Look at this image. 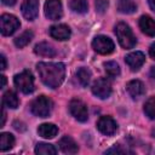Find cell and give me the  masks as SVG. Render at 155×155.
I'll return each mask as SVG.
<instances>
[{"instance_id":"obj_32","label":"cell","mask_w":155,"mask_h":155,"mask_svg":"<svg viewBox=\"0 0 155 155\" xmlns=\"http://www.w3.org/2000/svg\"><path fill=\"white\" fill-rule=\"evenodd\" d=\"M1 1H2L4 5H7V6H12L16 2V0H1Z\"/></svg>"},{"instance_id":"obj_15","label":"cell","mask_w":155,"mask_h":155,"mask_svg":"<svg viewBox=\"0 0 155 155\" xmlns=\"http://www.w3.org/2000/svg\"><path fill=\"white\" fill-rule=\"evenodd\" d=\"M59 149L64 153V154H76L78 150H79V147L78 144L75 143V140L69 137V136H64L63 138L59 139Z\"/></svg>"},{"instance_id":"obj_23","label":"cell","mask_w":155,"mask_h":155,"mask_svg":"<svg viewBox=\"0 0 155 155\" xmlns=\"http://www.w3.org/2000/svg\"><path fill=\"white\" fill-rule=\"evenodd\" d=\"M33 36H34L33 31H30V30H25V31H23L19 36H17V38L15 39V45H16L18 48H22V47L27 46V45L31 41Z\"/></svg>"},{"instance_id":"obj_31","label":"cell","mask_w":155,"mask_h":155,"mask_svg":"<svg viewBox=\"0 0 155 155\" xmlns=\"http://www.w3.org/2000/svg\"><path fill=\"white\" fill-rule=\"evenodd\" d=\"M0 59H1V70H4V69L6 68V58H5L4 54H1Z\"/></svg>"},{"instance_id":"obj_22","label":"cell","mask_w":155,"mask_h":155,"mask_svg":"<svg viewBox=\"0 0 155 155\" xmlns=\"http://www.w3.org/2000/svg\"><path fill=\"white\" fill-rule=\"evenodd\" d=\"M76 79L82 87H87L91 81V71L87 68H80L76 71Z\"/></svg>"},{"instance_id":"obj_27","label":"cell","mask_w":155,"mask_h":155,"mask_svg":"<svg viewBox=\"0 0 155 155\" xmlns=\"http://www.w3.org/2000/svg\"><path fill=\"white\" fill-rule=\"evenodd\" d=\"M104 69H105V73L110 76V78H116L119 74H120V67L116 62L114 61H109V62H105L104 63Z\"/></svg>"},{"instance_id":"obj_25","label":"cell","mask_w":155,"mask_h":155,"mask_svg":"<svg viewBox=\"0 0 155 155\" xmlns=\"http://www.w3.org/2000/svg\"><path fill=\"white\" fill-rule=\"evenodd\" d=\"M69 7L76 13H86L88 10L87 0H70Z\"/></svg>"},{"instance_id":"obj_12","label":"cell","mask_w":155,"mask_h":155,"mask_svg":"<svg viewBox=\"0 0 155 155\" xmlns=\"http://www.w3.org/2000/svg\"><path fill=\"white\" fill-rule=\"evenodd\" d=\"M125 62L126 64L131 68V70H138L145 62V56L143 52L140 51H134V52H131L128 53L126 57H125Z\"/></svg>"},{"instance_id":"obj_6","label":"cell","mask_w":155,"mask_h":155,"mask_svg":"<svg viewBox=\"0 0 155 155\" xmlns=\"http://www.w3.org/2000/svg\"><path fill=\"white\" fill-rule=\"evenodd\" d=\"M92 47L99 54H110L114 51L115 45L110 38L105 35H97L92 41Z\"/></svg>"},{"instance_id":"obj_29","label":"cell","mask_w":155,"mask_h":155,"mask_svg":"<svg viewBox=\"0 0 155 155\" xmlns=\"http://www.w3.org/2000/svg\"><path fill=\"white\" fill-rule=\"evenodd\" d=\"M105 153H107V154H110V153H119V154H122V153H126V150H124V149H120L119 147H113V148L108 149Z\"/></svg>"},{"instance_id":"obj_19","label":"cell","mask_w":155,"mask_h":155,"mask_svg":"<svg viewBox=\"0 0 155 155\" xmlns=\"http://www.w3.org/2000/svg\"><path fill=\"white\" fill-rule=\"evenodd\" d=\"M2 104L6 108L10 109H16L19 105V99L17 97V94L13 91H7L4 93L2 96Z\"/></svg>"},{"instance_id":"obj_28","label":"cell","mask_w":155,"mask_h":155,"mask_svg":"<svg viewBox=\"0 0 155 155\" xmlns=\"http://www.w3.org/2000/svg\"><path fill=\"white\" fill-rule=\"evenodd\" d=\"M108 7V0H97L96 1V8L99 13H103Z\"/></svg>"},{"instance_id":"obj_14","label":"cell","mask_w":155,"mask_h":155,"mask_svg":"<svg viewBox=\"0 0 155 155\" xmlns=\"http://www.w3.org/2000/svg\"><path fill=\"white\" fill-rule=\"evenodd\" d=\"M126 90H127L128 94H130L133 99H137V98H139L140 96H143V94L145 93L144 84H143L140 80H131V81L127 84Z\"/></svg>"},{"instance_id":"obj_30","label":"cell","mask_w":155,"mask_h":155,"mask_svg":"<svg viewBox=\"0 0 155 155\" xmlns=\"http://www.w3.org/2000/svg\"><path fill=\"white\" fill-rule=\"evenodd\" d=\"M149 54H150V57L153 59H155V42H153L150 45V47H149Z\"/></svg>"},{"instance_id":"obj_8","label":"cell","mask_w":155,"mask_h":155,"mask_svg":"<svg viewBox=\"0 0 155 155\" xmlns=\"http://www.w3.org/2000/svg\"><path fill=\"white\" fill-rule=\"evenodd\" d=\"M92 93L99 99H107L111 94V84L105 78L97 79L92 85Z\"/></svg>"},{"instance_id":"obj_21","label":"cell","mask_w":155,"mask_h":155,"mask_svg":"<svg viewBox=\"0 0 155 155\" xmlns=\"http://www.w3.org/2000/svg\"><path fill=\"white\" fill-rule=\"evenodd\" d=\"M117 8L121 13H133L137 10V5L134 0H119Z\"/></svg>"},{"instance_id":"obj_11","label":"cell","mask_w":155,"mask_h":155,"mask_svg":"<svg viewBox=\"0 0 155 155\" xmlns=\"http://www.w3.org/2000/svg\"><path fill=\"white\" fill-rule=\"evenodd\" d=\"M21 11L25 19L34 21L39 15V0H23Z\"/></svg>"},{"instance_id":"obj_33","label":"cell","mask_w":155,"mask_h":155,"mask_svg":"<svg viewBox=\"0 0 155 155\" xmlns=\"http://www.w3.org/2000/svg\"><path fill=\"white\" fill-rule=\"evenodd\" d=\"M148 4L153 11H155V0H148Z\"/></svg>"},{"instance_id":"obj_16","label":"cell","mask_w":155,"mask_h":155,"mask_svg":"<svg viewBox=\"0 0 155 155\" xmlns=\"http://www.w3.org/2000/svg\"><path fill=\"white\" fill-rule=\"evenodd\" d=\"M139 28L148 36H155V19L150 16H142L139 18Z\"/></svg>"},{"instance_id":"obj_5","label":"cell","mask_w":155,"mask_h":155,"mask_svg":"<svg viewBox=\"0 0 155 155\" xmlns=\"http://www.w3.org/2000/svg\"><path fill=\"white\" fill-rule=\"evenodd\" d=\"M19 27H21V23L16 16L10 13H4L0 17V30L4 36L12 35Z\"/></svg>"},{"instance_id":"obj_1","label":"cell","mask_w":155,"mask_h":155,"mask_svg":"<svg viewBox=\"0 0 155 155\" xmlns=\"http://www.w3.org/2000/svg\"><path fill=\"white\" fill-rule=\"evenodd\" d=\"M36 69L41 81L50 88H58L65 78V67L63 63L40 62Z\"/></svg>"},{"instance_id":"obj_17","label":"cell","mask_w":155,"mask_h":155,"mask_svg":"<svg viewBox=\"0 0 155 155\" xmlns=\"http://www.w3.org/2000/svg\"><path fill=\"white\" fill-rule=\"evenodd\" d=\"M38 133L39 136H41L42 138H46V139H51V138H54L58 133V128L54 124H41L39 127H38Z\"/></svg>"},{"instance_id":"obj_20","label":"cell","mask_w":155,"mask_h":155,"mask_svg":"<svg viewBox=\"0 0 155 155\" xmlns=\"http://www.w3.org/2000/svg\"><path fill=\"white\" fill-rule=\"evenodd\" d=\"M15 145V137L8 132H2L0 134V150L6 151L10 150Z\"/></svg>"},{"instance_id":"obj_2","label":"cell","mask_w":155,"mask_h":155,"mask_svg":"<svg viewBox=\"0 0 155 155\" xmlns=\"http://www.w3.org/2000/svg\"><path fill=\"white\" fill-rule=\"evenodd\" d=\"M115 35L117 38V41H119L120 46L126 48V50L134 47L136 44H137V39H136L132 29L130 28L128 24H126L124 22H120V23L116 24Z\"/></svg>"},{"instance_id":"obj_34","label":"cell","mask_w":155,"mask_h":155,"mask_svg":"<svg viewBox=\"0 0 155 155\" xmlns=\"http://www.w3.org/2000/svg\"><path fill=\"white\" fill-rule=\"evenodd\" d=\"M0 78H1V88H4L5 85H6V76L5 75H1Z\"/></svg>"},{"instance_id":"obj_26","label":"cell","mask_w":155,"mask_h":155,"mask_svg":"<svg viewBox=\"0 0 155 155\" xmlns=\"http://www.w3.org/2000/svg\"><path fill=\"white\" fill-rule=\"evenodd\" d=\"M145 115L150 119V120H155V96L150 97L145 103H144V108H143Z\"/></svg>"},{"instance_id":"obj_10","label":"cell","mask_w":155,"mask_h":155,"mask_svg":"<svg viewBox=\"0 0 155 155\" xmlns=\"http://www.w3.org/2000/svg\"><path fill=\"white\" fill-rule=\"evenodd\" d=\"M97 128L101 133L105 136H113L117 130L116 121L110 116H101L97 121Z\"/></svg>"},{"instance_id":"obj_9","label":"cell","mask_w":155,"mask_h":155,"mask_svg":"<svg viewBox=\"0 0 155 155\" xmlns=\"http://www.w3.org/2000/svg\"><path fill=\"white\" fill-rule=\"evenodd\" d=\"M44 10H45V16L51 21L59 19L63 15V7L61 0H47L45 2Z\"/></svg>"},{"instance_id":"obj_18","label":"cell","mask_w":155,"mask_h":155,"mask_svg":"<svg viewBox=\"0 0 155 155\" xmlns=\"http://www.w3.org/2000/svg\"><path fill=\"white\" fill-rule=\"evenodd\" d=\"M34 52L42 57H54L56 50L54 47L48 42H39L34 47Z\"/></svg>"},{"instance_id":"obj_4","label":"cell","mask_w":155,"mask_h":155,"mask_svg":"<svg viewBox=\"0 0 155 155\" xmlns=\"http://www.w3.org/2000/svg\"><path fill=\"white\" fill-rule=\"evenodd\" d=\"M13 82H15V86L23 93L25 94H29L34 91L35 86H34V78H33V74L28 70H24L19 74H16L15 78H13Z\"/></svg>"},{"instance_id":"obj_13","label":"cell","mask_w":155,"mask_h":155,"mask_svg":"<svg viewBox=\"0 0 155 155\" xmlns=\"http://www.w3.org/2000/svg\"><path fill=\"white\" fill-rule=\"evenodd\" d=\"M50 35L58 41L68 40L70 38V28L65 24H54L50 28Z\"/></svg>"},{"instance_id":"obj_3","label":"cell","mask_w":155,"mask_h":155,"mask_svg":"<svg viewBox=\"0 0 155 155\" xmlns=\"http://www.w3.org/2000/svg\"><path fill=\"white\" fill-rule=\"evenodd\" d=\"M30 110L35 116L47 117L52 110V101L46 96H39L31 102Z\"/></svg>"},{"instance_id":"obj_35","label":"cell","mask_w":155,"mask_h":155,"mask_svg":"<svg viewBox=\"0 0 155 155\" xmlns=\"http://www.w3.org/2000/svg\"><path fill=\"white\" fill-rule=\"evenodd\" d=\"M149 75H150V78L155 79V67H151V68H150V73H149Z\"/></svg>"},{"instance_id":"obj_37","label":"cell","mask_w":155,"mask_h":155,"mask_svg":"<svg viewBox=\"0 0 155 155\" xmlns=\"http://www.w3.org/2000/svg\"><path fill=\"white\" fill-rule=\"evenodd\" d=\"M151 134H153V137H155V128L153 130V132H151Z\"/></svg>"},{"instance_id":"obj_7","label":"cell","mask_w":155,"mask_h":155,"mask_svg":"<svg viewBox=\"0 0 155 155\" xmlns=\"http://www.w3.org/2000/svg\"><path fill=\"white\" fill-rule=\"evenodd\" d=\"M69 111L80 122H85L88 119V110L87 105L81 99H73L69 103Z\"/></svg>"},{"instance_id":"obj_24","label":"cell","mask_w":155,"mask_h":155,"mask_svg":"<svg viewBox=\"0 0 155 155\" xmlns=\"http://www.w3.org/2000/svg\"><path fill=\"white\" fill-rule=\"evenodd\" d=\"M35 153L39 155H54L57 153V149L54 145L48 143H38L35 147Z\"/></svg>"},{"instance_id":"obj_36","label":"cell","mask_w":155,"mask_h":155,"mask_svg":"<svg viewBox=\"0 0 155 155\" xmlns=\"http://www.w3.org/2000/svg\"><path fill=\"white\" fill-rule=\"evenodd\" d=\"M5 116H6L5 110H2V121H1V127H2V126H4V124H5Z\"/></svg>"}]
</instances>
